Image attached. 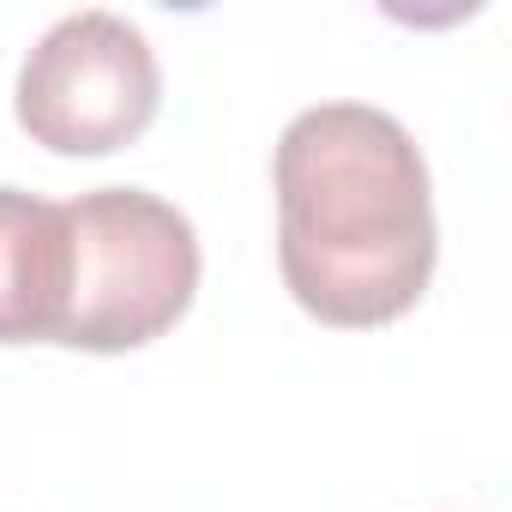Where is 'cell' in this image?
Instances as JSON below:
<instances>
[{
	"label": "cell",
	"instance_id": "obj_3",
	"mask_svg": "<svg viewBox=\"0 0 512 512\" xmlns=\"http://www.w3.org/2000/svg\"><path fill=\"white\" fill-rule=\"evenodd\" d=\"M163 103V73L145 31L121 13H73L19 67V127L55 157H109L133 145Z\"/></svg>",
	"mask_w": 512,
	"mask_h": 512
},
{
	"label": "cell",
	"instance_id": "obj_1",
	"mask_svg": "<svg viewBox=\"0 0 512 512\" xmlns=\"http://www.w3.org/2000/svg\"><path fill=\"white\" fill-rule=\"evenodd\" d=\"M278 266L290 296L344 332L404 320L440 260L428 163L374 103H314L278 139Z\"/></svg>",
	"mask_w": 512,
	"mask_h": 512
},
{
	"label": "cell",
	"instance_id": "obj_4",
	"mask_svg": "<svg viewBox=\"0 0 512 512\" xmlns=\"http://www.w3.org/2000/svg\"><path fill=\"white\" fill-rule=\"evenodd\" d=\"M67 278V211L25 187H0V344H55Z\"/></svg>",
	"mask_w": 512,
	"mask_h": 512
},
{
	"label": "cell",
	"instance_id": "obj_2",
	"mask_svg": "<svg viewBox=\"0 0 512 512\" xmlns=\"http://www.w3.org/2000/svg\"><path fill=\"white\" fill-rule=\"evenodd\" d=\"M67 211V314L55 344L121 356L163 338L199 290V235L187 211L145 187H97Z\"/></svg>",
	"mask_w": 512,
	"mask_h": 512
}]
</instances>
